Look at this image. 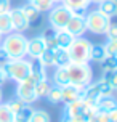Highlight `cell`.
Masks as SVG:
<instances>
[{
    "mask_svg": "<svg viewBox=\"0 0 117 122\" xmlns=\"http://www.w3.org/2000/svg\"><path fill=\"white\" fill-rule=\"evenodd\" d=\"M2 48L6 51L10 60H21L26 56V48H27V39L21 32H10L2 40Z\"/></svg>",
    "mask_w": 117,
    "mask_h": 122,
    "instance_id": "obj_1",
    "label": "cell"
},
{
    "mask_svg": "<svg viewBox=\"0 0 117 122\" xmlns=\"http://www.w3.org/2000/svg\"><path fill=\"white\" fill-rule=\"evenodd\" d=\"M95 114H96L95 104L85 101L83 98L82 100H77L74 103L66 104V108H64V116L72 117L77 122H88Z\"/></svg>",
    "mask_w": 117,
    "mask_h": 122,
    "instance_id": "obj_2",
    "label": "cell"
},
{
    "mask_svg": "<svg viewBox=\"0 0 117 122\" xmlns=\"http://www.w3.org/2000/svg\"><path fill=\"white\" fill-rule=\"evenodd\" d=\"M69 76V84L85 88L88 84H92V69L88 63H71L66 66Z\"/></svg>",
    "mask_w": 117,
    "mask_h": 122,
    "instance_id": "obj_3",
    "label": "cell"
},
{
    "mask_svg": "<svg viewBox=\"0 0 117 122\" xmlns=\"http://www.w3.org/2000/svg\"><path fill=\"white\" fill-rule=\"evenodd\" d=\"M0 67L6 74V79L10 77V79L16 80V82H21V80L27 79L29 74H31V63L26 61L24 58H21V60H10Z\"/></svg>",
    "mask_w": 117,
    "mask_h": 122,
    "instance_id": "obj_4",
    "label": "cell"
},
{
    "mask_svg": "<svg viewBox=\"0 0 117 122\" xmlns=\"http://www.w3.org/2000/svg\"><path fill=\"white\" fill-rule=\"evenodd\" d=\"M90 48L92 43L83 37H75L74 42L68 48L71 63H88L90 61Z\"/></svg>",
    "mask_w": 117,
    "mask_h": 122,
    "instance_id": "obj_5",
    "label": "cell"
},
{
    "mask_svg": "<svg viewBox=\"0 0 117 122\" xmlns=\"http://www.w3.org/2000/svg\"><path fill=\"white\" fill-rule=\"evenodd\" d=\"M111 24V18H107L104 16L103 13H99L98 10H95V11H90L87 13L85 16V26H87V30H90L93 34H106V30Z\"/></svg>",
    "mask_w": 117,
    "mask_h": 122,
    "instance_id": "obj_6",
    "label": "cell"
},
{
    "mask_svg": "<svg viewBox=\"0 0 117 122\" xmlns=\"http://www.w3.org/2000/svg\"><path fill=\"white\" fill-rule=\"evenodd\" d=\"M112 88L109 87L107 82H104L103 79H99L98 82L95 84H88L83 90V100L88 101V103L95 104L101 97H107V95H112Z\"/></svg>",
    "mask_w": 117,
    "mask_h": 122,
    "instance_id": "obj_7",
    "label": "cell"
},
{
    "mask_svg": "<svg viewBox=\"0 0 117 122\" xmlns=\"http://www.w3.org/2000/svg\"><path fill=\"white\" fill-rule=\"evenodd\" d=\"M16 98L21 100L24 104H31L37 100V97H35V80L32 79L31 76H29L27 79L18 82V87H16Z\"/></svg>",
    "mask_w": 117,
    "mask_h": 122,
    "instance_id": "obj_8",
    "label": "cell"
},
{
    "mask_svg": "<svg viewBox=\"0 0 117 122\" xmlns=\"http://www.w3.org/2000/svg\"><path fill=\"white\" fill-rule=\"evenodd\" d=\"M71 16H72V13H71V10H68L66 6H63V5L53 6V8L50 10V15H48L50 26L56 30L64 29L66 24H68V21L71 19Z\"/></svg>",
    "mask_w": 117,
    "mask_h": 122,
    "instance_id": "obj_9",
    "label": "cell"
},
{
    "mask_svg": "<svg viewBox=\"0 0 117 122\" xmlns=\"http://www.w3.org/2000/svg\"><path fill=\"white\" fill-rule=\"evenodd\" d=\"M83 87H77L69 84L66 87H61V103H74L77 100H82L83 98Z\"/></svg>",
    "mask_w": 117,
    "mask_h": 122,
    "instance_id": "obj_10",
    "label": "cell"
},
{
    "mask_svg": "<svg viewBox=\"0 0 117 122\" xmlns=\"http://www.w3.org/2000/svg\"><path fill=\"white\" fill-rule=\"evenodd\" d=\"M10 19H11V26H13V32H21L29 29V21L24 16V13L21 8H11L10 10Z\"/></svg>",
    "mask_w": 117,
    "mask_h": 122,
    "instance_id": "obj_11",
    "label": "cell"
},
{
    "mask_svg": "<svg viewBox=\"0 0 117 122\" xmlns=\"http://www.w3.org/2000/svg\"><path fill=\"white\" fill-rule=\"evenodd\" d=\"M64 29L68 30L71 36L74 37H82L87 32V26H85V18L83 16H71V19L68 21V24Z\"/></svg>",
    "mask_w": 117,
    "mask_h": 122,
    "instance_id": "obj_12",
    "label": "cell"
},
{
    "mask_svg": "<svg viewBox=\"0 0 117 122\" xmlns=\"http://www.w3.org/2000/svg\"><path fill=\"white\" fill-rule=\"evenodd\" d=\"M45 50V42H43L42 36L34 37L31 40H27V48H26V55H29L32 60H37Z\"/></svg>",
    "mask_w": 117,
    "mask_h": 122,
    "instance_id": "obj_13",
    "label": "cell"
},
{
    "mask_svg": "<svg viewBox=\"0 0 117 122\" xmlns=\"http://www.w3.org/2000/svg\"><path fill=\"white\" fill-rule=\"evenodd\" d=\"M95 108H96V112H103V114H109L111 111L117 109V100L112 95H107V97H101L95 103Z\"/></svg>",
    "mask_w": 117,
    "mask_h": 122,
    "instance_id": "obj_14",
    "label": "cell"
},
{
    "mask_svg": "<svg viewBox=\"0 0 117 122\" xmlns=\"http://www.w3.org/2000/svg\"><path fill=\"white\" fill-rule=\"evenodd\" d=\"M21 10H23L24 16L27 18V21H29V27H31V26L35 27V26L40 23V11H39L32 3H26L24 6H21Z\"/></svg>",
    "mask_w": 117,
    "mask_h": 122,
    "instance_id": "obj_15",
    "label": "cell"
},
{
    "mask_svg": "<svg viewBox=\"0 0 117 122\" xmlns=\"http://www.w3.org/2000/svg\"><path fill=\"white\" fill-rule=\"evenodd\" d=\"M29 76L35 80V84H37V82H40V80H43V79H47L45 66H43L39 60H32L31 61V74H29Z\"/></svg>",
    "mask_w": 117,
    "mask_h": 122,
    "instance_id": "obj_16",
    "label": "cell"
},
{
    "mask_svg": "<svg viewBox=\"0 0 117 122\" xmlns=\"http://www.w3.org/2000/svg\"><path fill=\"white\" fill-rule=\"evenodd\" d=\"M99 13H103L107 18L117 16V0H101L99 2Z\"/></svg>",
    "mask_w": 117,
    "mask_h": 122,
    "instance_id": "obj_17",
    "label": "cell"
},
{
    "mask_svg": "<svg viewBox=\"0 0 117 122\" xmlns=\"http://www.w3.org/2000/svg\"><path fill=\"white\" fill-rule=\"evenodd\" d=\"M74 36H71L66 29H59L56 30V43H58V48H64L68 50L71 47V43L74 42Z\"/></svg>",
    "mask_w": 117,
    "mask_h": 122,
    "instance_id": "obj_18",
    "label": "cell"
},
{
    "mask_svg": "<svg viewBox=\"0 0 117 122\" xmlns=\"http://www.w3.org/2000/svg\"><path fill=\"white\" fill-rule=\"evenodd\" d=\"M42 39H43V42H45V48H48V50L58 48V43H56V29H53V27L45 29Z\"/></svg>",
    "mask_w": 117,
    "mask_h": 122,
    "instance_id": "obj_19",
    "label": "cell"
},
{
    "mask_svg": "<svg viewBox=\"0 0 117 122\" xmlns=\"http://www.w3.org/2000/svg\"><path fill=\"white\" fill-rule=\"evenodd\" d=\"M68 64H71L69 60V53L64 48H56L55 50V66L56 67H66Z\"/></svg>",
    "mask_w": 117,
    "mask_h": 122,
    "instance_id": "obj_20",
    "label": "cell"
},
{
    "mask_svg": "<svg viewBox=\"0 0 117 122\" xmlns=\"http://www.w3.org/2000/svg\"><path fill=\"white\" fill-rule=\"evenodd\" d=\"M53 80H55V85H58V87H66V85H69V76H68L66 67H58V69L55 71Z\"/></svg>",
    "mask_w": 117,
    "mask_h": 122,
    "instance_id": "obj_21",
    "label": "cell"
},
{
    "mask_svg": "<svg viewBox=\"0 0 117 122\" xmlns=\"http://www.w3.org/2000/svg\"><path fill=\"white\" fill-rule=\"evenodd\" d=\"M32 112H34V109H32L29 104H24L21 109L15 114V122H29L32 117Z\"/></svg>",
    "mask_w": 117,
    "mask_h": 122,
    "instance_id": "obj_22",
    "label": "cell"
},
{
    "mask_svg": "<svg viewBox=\"0 0 117 122\" xmlns=\"http://www.w3.org/2000/svg\"><path fill=\"white\" fill-rule=\"evenodd\" d=\"M13 32V26H11V19H10V13H0V34L6 36Z\"/></svg>",
    "mask_w": 117,
    "mask_h": 122,
    "instance_id": "obj_23",
    "label": "cell"
},
{
    "mask_svg": "<svg viewBox=\"0 0 117 122\" xmlns=\"http://www.w3.org/2000/svg\"><path fill=\"white\" fill-rule=\"evenodd\" d=\"M61 2H63V6H66L71 11L79 10V8H88V5L92 3L90 0H61Z\"/></svg>",
    "mask_w": 117,
    "mask_h": 122,
    "instance_id": "obj_24",
    "label": "cell"
},
{
    "mask_svg": "<svg viewBox=\"0 0 117 122\" xmlns=\"http://www.w3.org/2000/svg\"><path fill=\"white\" fill-rule=\"evenodd\" d=\"M104 58H106L104 45H92V48H90V60L101 63Z\"/></svg>",
    "mask_w": 117,
    "mask_h": 122,
    "instance_id": "obj_25",
    "label": "cell"
},
{
    "mask_svg": "<svg viewBox=\"0 0 117 122\" xmlns=\"http://www.w3.org/2000/svg\"><path fill=\"white\" fill-rule=\"evenodd\" d=\"M40 63H42L45 67H48V66H55V50H48V48H45L42 51V55L37 58Z\"/></svg>",
    "mask_w": 117,
    "mask_h": 122,
    "instance_id": "obj_26",
    "label": "cell"
},
{
    "mask_svg": "<svg viewBox=\"0 0 117 122\" xmlns=\"http://www.w3.org/2000/svg\"><path fill=\"white\" fill-rule=\"evenodd\" d=\"M27 3H32L40 13L42 11H50V10L55 6V2H53V0H27Z\"/></svg>",
    "mask_w": 117,
    "mask_h": 122,
    "instance_id": "obj_27",
    "label": "cell"
},
{
    "mask_svg": "<svg viewBox=\"0 0 117 122\" xmlns=\"http://www.w3.org/2000/svg\"><path fill=\"white\" fill-rule=\"evenodd\" d=\"M50 88H51V84H50L47 79L37 82V84H35V97H37V98L47 97V93L50 92Z\"/></svg>",
    "mask_w": 117,
    "mask_h": 122,
    "instance_id": "obj_28",
    "label": "cell"
},
{
    "mask_svg": "<svg viewBox=\"0 0 117 122\" xmlns=\"http://www.w3.org/2000/svg\"><path fill=\"white\" fill-rule=\"evenodd\" d=\"M47 98H48V101L51 104H58L61 103V87L58 85H51L50 92L47 93Z\"/></svg>",
    "mask_w": 117,
    "mask_h": 122,
    "instance_id": "obj_29",
    "label": "cell"
},
{
    "mask_svg": "<svg viewBox=\"0 0 117 122\" xmlns=\"http://www.w3.org/2000/svg\"><path fill=\"white\" fill-rule=\"evenodd\" d=\"M101 79L104 80V82H107L112 90H117V69H114V71H104Z\"/></svg>",
    "mask_w": 117,
    "mask_h": 122,
    "instance_id": "obj_30",
    "label": "cell"
},
{
    "mask_svg": "<svg viewBox=\"0 0 117 122\" xmlns=\"http://www.w3.org/2000/svg\"><path fill=\"white\" fill-rule=\"evenodd\" d=\"M29 122H51V117L47 111L43 109H34L32 112V117Z\"/></svg>",
    "mask_w": 117,
    "mask_h": 122,
    "instance_id": "obj_31",
    "label": "cell"
},
{
    "mask_svg": "<svg viewBox=\"0 0 117 122\" xmlns=\"http://www.w3.org/2000/svg\"><path fill=\"white\" fill-rule=\"evenodd\" d=\"M103 71H114L117 69V56L114 55H106V58L101 61Z\"/></svg>",
    "mask_w": 117,
    "mask_h": 122,
    "instance_id": "obj_32",
    "label": "cell"
},
{
    "mask_svg": "<svg viewBox=\"0 0 117 122\" xmlns=\"http://www.w3.org/2000/svg\"><path fill=\"white\" fill-rule=\"evenodd\" d=\"M0 122H15V114H13L10 108L5 104L0 103Z\"/></svg>",
    "mask_w": 117,
    "mask_h": 122,
    "instance_id": "obj_33",
    "label": "cell"
},
{
    "mask_svg": "<svg viewBox=\"0 0 117 122\" xmlns=\"http://www.w3.org/2000/svg\"><path fill=\"white\" fill-rule=\"evenodd\" d=\"M6 106L10 108V111H11L13 114H16V112L24 106V103H23L21 100H18V98H13V100H10V101L6 103Z\"/></svg>",
    "mask_w": 117,
    "mask_h": 122,
    "instance_id": "obj_34",
    "label": "cell"
},
{
    "mask_svg": "<svg viewBox=\"0 0 117 122\" xmlns=\"http://www.w3.org/2000/svg\"><path fill=\"white\" fill-rule=\"evenodd\" d=\"M106 55H114L117 56V39H112V40H107L104 45Z\"/></svg>",
    "mask_w": 117,
    "mask_h": 122,
    "instance_id": "obj_35",
    "label": "cell"
},
{
    "mask_svg": "<svg viewBox=\"0 0 117 122\" xmlns=\"http://www.w3.org/2000/svg\"><path fill=\"white\" fill-rule=\"evenodd\" d=\"M106 36H107V40H112V39H117V23H111L107 30H106Z\"/></svg>",
    "mask_w": 117,
    "mask_h": 122,
    "instance_id": "obj_36",
    "label": "cell"
},
{
    "mask_svg": "<svg viewBox=\"0 0 117 122\" xmlns=\"http://www.w3.org/2000/svg\"><path fill=\"white\" fill-rule=\"evenodd\" d=\"M10 10H11L10 0H0V13H8Z\"/></svg>",
    "mask_w": 117,
    "mask_h": 122,
    "instance_id": "obj_37",
    "label": "cell"
},
{
    "mask_svg": "<svg viewBox=\"0 0 117 122\" xmlns=\"http://www.w3.org/2000/svg\"><path fill=\"white\" fill-rule=\"evenodd\" d=\"M6 61H10V58H8V55H6V51L2 47H0V66H3Z\"/></svg>",
    "mask_w": 117,
    "mask_h": 122,
    "instance_id": "obj_38",
    "label": "cell"
},
{
    "mask_svg": "<svg viewBox=\"0 0 117 122\" xmlns=\"http://www.w3.org/2000/svg\"><path fill=\"white\" fill-rule=\"evenodd\" d=\"M107 117H109V121H111V122H117V109L111 111V112L107 114Z\"/></svg>",
    "mask_w": 117,
    "mask_h": 122,
    "instance_id": "obj_39",
    "label": "cell"
},
{
    "mask_svg": "<svg viewBox=\"0 0 117 122\" xmlns=\"http://www.w3.org/2000/svg\"><path fill=\"white\" fill-rule=\"evenodd\" d=\"M5 80H6V74L3 72V69L0 67V87L3 85V82H5Z\"/></svg>",
    "mask_w": 117,
    "mask_h": 122,
    "instance_id": "obj_40",
    "label": "cell"
},
{
    "mask_svg": "<svg viewBox=\"0 0 117 122\" xmlns=\"http://www.w3.org/2000/svg\"><path fill=\"white\" fill-rule=\"evenodd\" d=\"M61 122H77V121L72 119V117H69V116H63L61 117Z\"/></svg>",
    "mask_w": 117,
    "mask_h": 122,
    "instance_id": "obj_41",
    "label": "cell"
},
{
    "mask_svg": "<svg viewBox=\"0 0 117 122\" xmlns=\"http://www.w3.org/2000/svg\"><path fill=\"white\" fill-rule=\"evenodd\" d=\"M90 2H95V3H99L101 0H90Z\"/></svg>",
    "mask_w": 117,
    "mask_h": 122,
    "instance_id": "obj_42",
    "label": "cell"
},
{
    "mask_svg": "<svg viewBox=\"0 0 117 122\" xmlns=\"http://www.w3.org/2000/svg\"><path fill=\"white\" fill-rule=\"evenodd\" d=\"M2 40H3V36H2V34H0V43H2Z\"/></svg>",
    "mask_w": 117,
    "mask_h": 122,
    "instance_id": "obj_43",
    "label": "cell"
},
{
    "mask_svg": "<svg viewBox=\"0 0 117 122\" xmlns=\"http://www.w3.org/2000/svg\"><path fill=\"white\" fill-rule=\"evenodd\" d=\"M0 101H2V92H0Z\"/></svg>",
    "mask_w": 117,
    "mask_h": 122,
    "instance_id": "obj_44",
    "label": "cell"
},
{
    "mask_svg": "<svg viewBox=\"0 0 117 122\" xmlns=\"http://www.w3.org/2000/svg\"><path fill=\"white\" fill-rule=\"evenodd\" d=\"M53 2H55V3H56V2H61V0H53Z\"/></svg>",
    "mask_w": 117,
    "mask_h": 122,
    "instance_id": "obj_45",
    "label": "cell"
}]
</instances>
